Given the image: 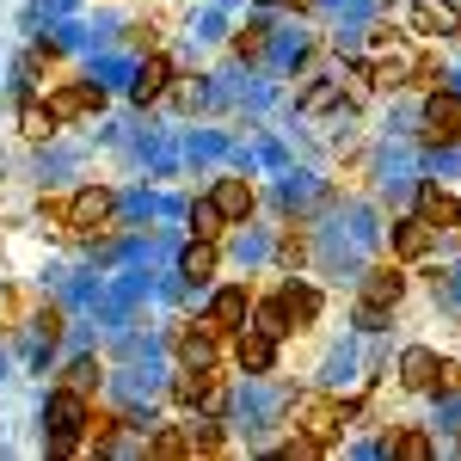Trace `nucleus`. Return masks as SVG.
<instances>
[{
	"instance_id": "f257e3e1",
	"label": "nucleus",
	"mask_w": 461,
	"mask_h": 461,
	"mask_svg": "<svg viewBox=\"0 0 461 461\" xmlns=\"http://www.w3.org/2000/svg\"><path fill=\"white\" fill-rule=\"evenodd\" d=\"M43 425H50V437H80V430H86V393H80V388L50 393V406H43Z\"/></svg>"
},
{
	"instance_id": "f03ea898",
	"label": "nucleus",
	"mask_w": 461,
	"mask_h": 461,
	"mask_svg": "<svg viewBox=\"0 0 461 461\" xmlns=\"http://www.w3.org/2000/svg\"><path fill=\"white\" fill-rule=\"evenodd\" d=\"M234 363L247 369V375H271L277 369V339L271 332H258V326H240V339H234Z\"/></svg>"
},
{
	"instance_id": "7ed1b4c3",
	"label": "nucleus",
	"mask_w": 461,
	"mask_h": 461,
	"mask_svg": "<svg viewBox=\"0 0 461 461\" xmlns=\"http://www.w3.org/2000/svg\"><path fill=\"white\" fill-rule=\"evenodd\" d=\"M425 136H430V142H456V136H461V93H456V86H449V93H430Z\"/></svg>"
},
{
	"instance_id": "20e7f679",
	"label": "nucleus",
	"mask_w": 461,
	"mask_h": 461,
	"mask_svg": "<svg viewBox=\"0 0 461 461\" xmlns=\"http://www.w3.org/2000/svg\"><path fill=\"white\" fill-rule=\"evenodd\" d=\"M99 221H111V191H105V185H86V191H80V197L68 203V228L93 234Z\"/></svg>"
},
{
	"instance_id": "39448f33",
	"label": "nucleus",
	"mask_w": 461,
	"mask_h": 461,
	"mask_svg": "<svg viewBox=\"0 0 461 461\" xmlns=\"http://www.w3.org/2000/svg\"><path fill=\"white\" fill-rule=\"evenodd\" d=\"M443 375H449V363H437V351H406L400 357V382H406V388H437V382H443Z\"/></svg>"
},
{
	"instance_id": "423d86ee",
	"label": "nucleus",
	"mask_w": 461,
	"mask_h": 461,
	"mask_svg": "<svg viewBox=\"0 0 461 461\" xmlns=\"http://www.w3.org/2000/svg\"><path fill=\"white\" fill-rule=\"evenodd\" d=\"M99 105H105V86H62L50 99V117L68 123V117H86V111H99Z\"/></svg>"
},
{
	"instance_id": "0eeeda50",
	"label": "nucleus",
	"mask_w": 461,
	"mask_h": 461,
	"mask_svg": "<svg viewBox=\"0 0 461 461\" xmlns=\"http://www.w3.org/2000/svg\"><path fill=\"white\" fill-rule=\"evenodd\" d=\"M419 215H425L430 228H461V203L443 185H419Z\"/></svg>"
},
{
	"instance_id": "6e6552de",
	"label": "nucleus",
	"mask_w": 461,
	"mask_h": 461,
	"mask_svg": "<svg viewBox=\"0 0 461 461\" xmlns=\"http://www.w3.org/2000/svg\"><path fill=\"white\" fill-rule=\"evenodd\" d=\"M247 314H252L247 289H221V295L210 302V326H215V332H240V326H247Z\"/></svg>"
},
{
	"instance_id": "1a4fd4ad",
	"label": "nucleus",
	"mask_w": 461,
	"mask_h": 461,
	"mask_svg": "<svg viewBox=\"0 0 461 461\" xmlns=\"http://www.w3.org/2000/svg\"><path fill=\"white\" fill-rule=\"evenodd\" d=\"M430 240H437V228H430L425 215H412V221H393V252H400V258H425Z\"/></svg>"
},
{
	"instance_id": "9d476101",
	"label": "nucleus",
	"mask_w": 461,
	"mask_h": 461,
	"mask_svg": "<svg viewBox=\"0 0 461 461\" xmlns=\"http://www.w3.org/2000/svg\"><path fill=\"white\" fill-rule=\"evenodd\" d=\"M215 210H221V221H247L252 215V185L247 178H221V185H215Z\"/></svg>"
},
{
	"instance_id": "9b49d317",
	"label": "nucleus",
	"mask_w": 461,
	"mask_h": 461,
	"mask_svg": "<svg viewBox=\"0 0 461 461\" xmlns=\"http://www.w3.org/2000/svg\"><path fill=\"white\" fill-rule=\"evenodd\" d=\"M178 357H185V369H215V326L178 332Z\"/></svg>"
},
{
	"instance_id": "f8f14e48",
	"label": "nucleus",
	"mask_w": 461,
	"mask_h": 461,
	"mask_svg": "<svg viewBox=\"0 0 461 461\" xmlns=\"http://www.w3.org/2000/svg\"><path fill=\"white\" fill-rule=\"evenodd\" d=\"M167 80H173V68H167V56H148L142 68H136V80H130V93H136V99H160V93H167Z\"/></svg>"
},
{
	"instance_id": "ddd939ff",
	"label": "nucleus",
	"mask_w": 461,
	"mask_h": 461,
	"mask_svg": "<svg viewBox=\"0 0 461 461\" xmlns=\"http://www.w3.org/2000/svg\"><path fill=\"white\" fill-rule=\"evenodd\" d=\"M339 430H345V406H339V400H314V406H308V437H314V443H332Z\"/></svg>"
},
{
	"instance_id": "4468645a",
	"label": "nucleus",
	"mask_w": 461,
	"mask_h": 461,
	"mask_svg": "<svg viewBox=\"0 0 461 461\" xmlns=\"http://www.w3.org/2000/svg\"><path fill=\"white\" fill-rule=\"evenodd\" d=\"M277 302H284V314L295 320V326H308V320L320 314V289L314 284H284V295H277Z\"/></svg>"
},
{
	"instance_id": "2eb2a0df",
	"label": "nucleus",
	"mask_w": 461,
	"mask_h": 461,
	"mask_svg": "<svg viewBox=\"0 0 461 461\" xmlns=\"http://www.w3.org/2000/svg\"><path fill=\"white\" fill-rule=\"evenodd\" d=\"M210 271H215V247H210V240H191V247L178 252V277H191V284H203Z\"/></svg>"
},
{
	"instance_id": "dca6fc26",
	"label": "nucleus",
	"mask_w": 461,
	"mask_h": 461,
	"mask_svg": "<svg viewBox=\"0 0 461 461\" xmlns=\"http://www.w3.org/2000/svg\"><path fill=\"white\" fill-rule=\"evenodd\" d=\"M412 25H419V32H430V37H449V32H461V13H456V6H437V0H425Z\"/></svg>"
},
{
	"instance_id": "f3484780",
	"label": "nucleus",
	"mask_w": 461,
	"mask_h": 461,
	"mask_svg": "<svg viewBox=\"0 0 461 461\" xmlns=\"http://www.w3.org/2000/svg\"><path fill=\"white\" fill-rule=\"evenodd\" d=\"M400 289H406V277H400V271H375V277L363 284V302L388 308V302H400Z\"/></svg>"
},
{
	"instance_id": "a211bd4d",
	"label": "nucleus",
	"mask_w": 461,
	"mask_h": 461,
	"mask_svg": "<svg viewBox=\"0 0 461 461\" xmlns=\"http://www.w3.org/2000/svg\"><path fill=\"white\" fill-rule=\"evenodd\" d=\"M258 332H271V339H289V332H295V320L284 314V302H265V308H258Z\"/></svg>"
},
{
	"instance_id": "6ab92c4d",
	"label": "nucleus",
	"mask_w": 461,
	"mask_h": 461,
	"mask_svg": "<svg viewBox=\"0 0 461 461\" xmlns=\"http://www.w3.org/2000/svg\"><path fill=\"white\" fill-rule=\"evenodd\" d=\"M19 123H25V136H32V142H50V136H56V117H50V105H25V117H19Z\"/></svg>"
},
{
	"instance_id": "aec40b11",
	"label": "nucleus",
	"mask_w": 461,
	"mask_h": 461,
	"mask_svg": "<svg viewBox=\"0 0 461 461\" xmlns=\"http://www.w3.org/2000/svg\"><path fill=\"white\" fill-rule=\"evenodd\" d=\"M185 443L203 449V456H215V449H221V425H215V419H197V425L185 430Z\"/></svg>"
},
{
	"instance_id": "412c9836",
	"label": "nucleus",
	"mask_w": 461,
	"mask_h": 461,
	"mask_svg": "<svg viewBox=\"0 0 461 461\" xmlns=\"http://www.w3.org/2000/svg\"><path fill=\"white\" fill-rule=\"evenodd\" d=\"M191 228H197V240H210L215 228H221V210H215V197H203V203H191Z\"/></svg>"
},
{
	"instance_id": "4be33fe9",
	"label": "nucleus",
	"mask_w": 461,
	"mask_h": 461,
	"mask_svg": "<svg viewBox=\"0 0 461 461\" xmlns=\"http://www.w3.org/2000/svg\"><path fill=\"white\" fill-rule=\"evenodd\" d=\"M148 449H154V456H185L191 443H185V430H154V437H148Z\"/></svg>"
},
{
	"instance_id": "5701e85b",
	"label": "nucleus",
	"mask_w": 461,
	"mask_h": 461,
	"mask_svg": "<svg viewBox=\"0 0 461 461\" xmlns=\"http://www.w3.org/2000/svg\"><path fill=\"white\" fill-rule=\"evenodd\" d=\"M393 456H406V461H425V456H430V437H419V430L393 437Z\"/></svg>"
},
{
	"instance_id": "b1692460",
	"label": "nucleus",
	"mask_w": 461,
	"mask_h": 461,
	"mask_svg": "<svg viewBox=\"0 0 461 461\" xmlns=\"http://www.w3.org/2000/svg\"><path fill=\"white\" fill-rule=\"evenodd\" d=\"M93 382H99V363H93V357H80V363L68 369V388H80V393H86Z\"/></svg>"
},
{
	"instance_id": "393cba45",
	"label": "nucleus",
	"mask_w": 461,
	"mask_h": 461,
	"mask_svg": "<svg viewBox=\"0 0 461 461\" xmlns=\"http://www.w3.org/2000/svg\"><path fill=\"white\" fill-rule=\"evenodd\" d=\"M357 326H363V332H382V326H388V308L363 302V308H357Z\"/></svg>"
},
{
	"instance_id": "a878e982",
	"label": "nucleus",
	"mask_w": 461,
	"mask_h": 461,
	"mask_svg": "<svg viewBox=\"0 0 461 461\" xmlns=\"http://www.w3.org/2000/svg\"><path fill=\"white\" fill-rule=\"evenodd\" d=\"M265 6H271V0H265Z\"/></svg>"
}]
</instances>
